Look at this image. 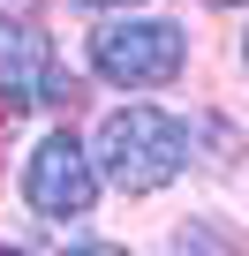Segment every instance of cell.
Masks as SVG:
<instances>
[{"label":"cell","instance_id":"cell-9","mask_svg":"<svg viewBox=\"0 0 249 256\" xmlns=\"http://www.w3.org/2000/svg\"><path fill=\"white\" fill-rule=\"evenodd\" d=\"M0 256H31V248H0Z\"/></svg>","mask_w":249,"mask_h":256},{"label":"cell","instance_id":"cell-10","mask_svg":"<svg viewBox=\"0 0 249 256\" xmlns=\"http://www.w3.org/2000/svg\"><path fill=\"white\" fill-rule=\"evenodd\" d=\"M8 8H16V0H8Z\"/></svg>","mask_w":249,"mask_h":256},{"label":"cell","instance_id":"cell-1","mask_svg":"<svg viewBox=\"0 0 249 256\" xmlns=\"http://www.w3.org/2000/svg\"><path fill=\"white\" fill-rule=\"evenodd\" d=\"M91 158H98V181H113L121 196H151L189 166V128L159 106H121L98 120Z\"/></svg>","mask_w":249,"mask_h":256},{"label":"cell","instance_id":"cell-2","mask_svg":"<svg viewBox=\"0 0 249 256\" xmlns=\"http://www.w3.org/2000/svg\"><path fill=\"white\" fill-rule=\"evenodd\" d=\"M91 68L113 90H159L189 68V38L181 23H159V16H113L91 30Z\"/></svg>","mask_w":249,"mask_h":256},{"label":"cell","instance_id":"cell-4","mask_svg":"<svg viewBox=\"0 0 249 256\" xmlns=\"http://www.w3.org/2000/svg\"><path fill=\"white\" fill-rule=\"evenodd\" d=\"M53 98H76V83L53 68L46 30L23 16H0V106L23 113V106H53Z\"/></svg>","mask_w":249,"mask_h":256},{"label":"cell","instance_id":"cell-3","mask_svg":"<svg viewBox=\"0 0 249 256\" xmlns=\"http://www.w3.org/2000/svg\"><path fill=\"white\" fill-rule=\"evenodd\" d=\"M23 196H31V211L53 218V226H68V218H83V211L98 204V158L76 144V128H53V136L31 144V158H23Z\"/></svg>","mask_w":249,"mask_h":256},{"label":"cell","instance_id":"cell-7","mask_svg":"<svg viewBox=\"0 0 249 256\" xmlns=\"http://www.w3.org/2000/svg\"><path fill=\"white\" fill-rule=\"evenodd\" d=\"M204 8H249V0H204Z\"/></svg>","mask_w":249,"mask_h":256},{"label":"cell","instance_id":"cell-5","mask_svg":"<svg viewBox=\"0 0 249 256\" xmlns=\"http://www.w3.org/2000/svg\"><path fill=\"white\" fill-rule=\"evenodd\" d=\"M68 256H129V248H113V241H76Z\"/></svg>","mask_w":249,"mask_h":256},{"label":"cell","instance_id":"cell-8","mask_svg":"<svg viewBox=\"0 0 249 256\" xmlns=\"http://www.w3.org/2000/svg\"><path fill=\"white\" fill-rule=\"evenodd\" d=\"M241 68H249V30H241Z\"/></svg>","mask_w":249,"mask_h":256},{"label":"cell","instance_id":"cell-6","mask_svg":"<svg viewBox=\"0 0 249 256\" xmlns=\"http://www.w3.org/2000/svg\"><path fill=\"white\" fill-rule=\"evenodd\" d=\"M83 8H136V0H83Z\"/></svg>","mask_w":249,"mask_h":256}]
</instances>
